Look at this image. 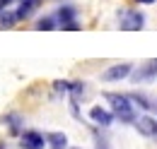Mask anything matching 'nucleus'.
<instances>
[{
  "instance_id": "1",
  "label": "nucleus",
  "mask_w": 157,
  "mask_h": 149,
  "mask_svg": "<svg viewBox=\"0 0 157 149\" xmlns=\"http://www.w3.org/2000/svg\"><path fill=\"white\" fill-rule=\"evenodd\" d=\"M106 104L111 106V111L121 123H136V106H133V99L128 94H116V92H106L104 94Z\"/></svg>"
},
{
  "instance_id": "2",
  "label": "nucleus",
  "mask_w": 157,
  "mask_h": 149,
  "mask_svg": "<svg viewBox=\"0 0 157 149\" xmlns=\"http://www.w3.org/2000/svg\"><path fill=\"white\" fill-rule=\"evenodd\" d=\"M118 27L123 29V31H138V29H143L145 27V15L140 12V10H121L118 12Z\"/></svg>"
},
{
  "instance_id": "3",
  "label": "nucleus",
  "mask_w": 157,
  "mask_h": 149,
  "mask_svg": "<svg viewBox=\"0 0 157 149\" xmlns=\"http://www.w3.org/2000/svg\"><path fill=\"white\" fill-rule=\"evenodd\" d=\"M131 74H133V65L131 63H116V65H111V67H106L101 72V79L104 82H121V79H126Z\"/></svg>"
},
{
  "instance_id": "4",
  "label": "nucleus",
  "mask_w": 157,
  "mask_h": 149,
  "mask_svg": "<svg viewBox=\"0 0 157 149\" xmlns=\"http://www.w3.org/2000/svg\"><path fill=\"white\" fill-rule=\"evenodd\" d=\"M20 147L22 149H44V147H48V140L39 130H24L20 135Z\"/></svg>"
},
{
  "instance_id": "5",
  "label": "nucleus",
  "mask_w": 157,
  "mask_h": 149,
  "mask_svg": "<svg viewBox=\"0 0 157 149\" xmlns=\"http://www.w3.org/2000/svg\"><path fill=\"white\" fill-rule=\"evenodd\" d=\"M131 79H133L136 84H140V82H152V79H157V58L147 60L145 65H140L138 70H133Z\"/></svg>"
},
{
  "instance_id": "6",
  "label": "nucleus",
  "mask_w": 157,
  "mask_h": 149,
  "mask_svg": "<svg viewBox=\"0 0 157 149\" xmlns=\"http://www.w3.org/2000/svg\"><path fill=\"white\" fill-rule=\"evenodd\" d=\"M114 111L111 108H104V106H92L90 108V120L94 123V125H99V128H109L111 123H114Z\"/></svg>"
},
{
  "instance_id": "7",
  "label": "nucleus",
  "mask_w": 157,
  "mask_h": 149,
  "mask_svg": "<svg viewBox=\"0 0 157 149\" xmlns=\"http://www.w3.org/2000/svg\"><path fill=\"white\" fill-rule=\"evenodd\" d=\"M136 130L143 137H157V120L152 115H143V118L136 120Z\"/></svg>"
},
{
  "instance_id": "8",
  "label": "nucleus",
  "mask_w": 157,
  "mask_h": 149,
  "mask_svg": "<svg viewBox=\"0 0 157 149\" xmlns=\"http://www.w3.org/2000/svg\"><path fill=\"white\" fill-rule=\"evenodd\" d=\"M5 125H7V130L12 132V135H22V125H24V120H22V115L20 113H5L2 118H0Z\"/></svg>"
},
{
  "instance_id": "9",
  "label": "nucleus",
  "mask_w": 157,
  "mask_h": 149,
  "mask_svg": "<svg viewBox=\"0 0 157 149\" xmlns=\"http://www.w3.org/2000/svg\"><path fill=\"white\" fill-rule=\"evenodd\" d=\"M78 12H75V7L73 5H63V7H58L56 10V19H58V24H60V29L65 27V24H73V22H78Z\"/></svg>"
},
{
  "instance_id": "10",
  "label": "nucleus",
  "mask_w": 157,
  "mask_h": 149,
  "mask_svg": "<svg viewBox=\"0 0 157 149\" xmlns=\"http://www.w3.org/2000/svg\"><path fill=\"white\" fill-rule=\"evenodd\" d=\"M39 7V0H20V7L15 10L17 12V19H29L32 15H34V10Z\"/></svg>"
},
{
  "instance_id": "11",
  "label": "nucleus",
  "mask_w": 157,
  "mask_h": 149,
  "mask_svg": "<svg viewBox=\"0 0 157 149\" xmlns=\"http://www.w3.org/2000/svg\"><path fill=\"white\" fill-rule=\"evenodd\" d=\"M46 140H48V149H68V137H65V132H48Z\"/></svg>"
},
{
  "instance_id": "12",
  "label": "nucleus",
  "mask_w": 157,
  "mask_h": 149,
  "mask_svg": "<svg viewBox=\"0 0 157 149\" xmlns=\"http://www.w3.org/2000/svg\"><path fill=\"white\" fill-rule=\"evenodd\" d=\"M58 19H56V15H46V17H41L39 22H36V29L39 31H53V29H58Z\"/></svg>"
},
{
  "instance_id": "13",
  "label": "nucleus",
  "mask_w": 157,
  "mask_h": 149,
  "mask_svg": "<svg viewBox=\"0 0 157 149\" xmlns=\"http://www.w3.org/2000/svg\"><path fill=\"white\" fill-rule=\"evenodd\" d=\"M20 19H17V12H12V10H0V29H10V27H15Z\"/></svg>"
},
{
  "instance_id": "14",
  "label": "nucleus",
  "mask_w": 157,
  "mask_h": 149,
  "mask_svg": "<svg viewBox=\"0 0 157 149\" xmlns=\"http://www.w3.org/2000/svg\"><path fill=\"white\" fill-rule=\"evenodd\" d=\"M128 96H131V99H133V104H138V106H140V108H145V111H152V108H157V106H152V104H150V99H147V96H145V94H128Z\"/></svg>"
},
{
  "instance_id": "15",
  "label": "nucleus",
  "mask_w": 157,
  "mask_h": 149,
  "mask_svg": "<svg viewBox=\"0 0 157 149\" xmlns=\"http://www.w3.org/2000/svg\"><path fill=\"white\" fill-rule=\"evenodd\" d=\"M70 87H73V82H60V79L53 82V89L58 94H70Z\"/></svg>"
},
{
  "instance_id": "16",
  "label": "nucleus",
  "mask_w": 157,
  "mask_h": 149,
  "mask_svg": "<svg viewBox=\"0 0 157 149\" xmlns=\"http://www.w3.org/2000/svg\"><path fill=\"white\" fill-rule=\"evenodd\" d=\"M94 140H97V149H109V142L104 137H99V132H94Z\"/></svg>"
},
{
  "instance_id": "17",
  "label": "nucleus",
  "mask_w": 157,
  "mask_h": 149,
  "mask_svg": "<svg viewBox=\"0 0 157 149\" xmlns=\"http://www.w3.org/2000/svg\"><path fill=\"white\" fill-rule=\"evenodd\" d=\"M63 29H65V31H78V29H80V24H78V22H73V24H65Z\"/></svg>"
},
{
  "instance_id": "18",
  "label": "nucleus",
  "mask_w": 157,
  "mask_h": 149,
  "mask_svg": "<svg viewBox=\"0 0 157 149\" xmlns=\"http://www.w3.org/2000/svg\"><path fill=\"white\" fill-rule=\"evenodd\" d=\"M136 2H140V5H155L157 0H136Z\"/></svg>"
},
{
  "instance_id": "19",
  "label": "nucleus",
  "mask_w": 157,
  "mask_h": 149,
  "mask_svg": "<svg viewBox=\"0 0 157 149\" xmlns=\"http://www.w3.org/2000/svg\"><path fill=\"white\" fill-rule=\"evenodd\" d=\"M0 149H5V142H0Z\"/></svg>"
},
{
  "instance_id": "20",
  "label": "nucleus",
  "mask_w": 157,
  "mask_h": 149,
  "mask_svg": "<svg viewBox=\"0 0 157 149\" xmlns=\"http://www.w3.org/2000/svg\"><path fill=\"white\" fill-rule=\"evenodd\" d=\"M73 149H80V147H73Z\"/></svg>"
},
{
  "instance_id": "21",
  "label": "nucleus",
  "mask_w": 157,
  "mask_h": 149,
  "mask_svg": "<svg viewBox=\"0 0 157 149\" xmlns=\"http://www.w3.org/2000/svg\"><path fill=\"white\" fill-rule=\"evenodd\" d=\"M155 106H157V101H155Z\"/></svg>"
},
{
  "instance_id": "22",
  "label": "nucleus",
  "mask_w": 157,
  "mask_h": 149,
  "mask_svg": "<svg viewBox=\"0 0 157 149\" xmlns=\"http://www.w3.org/2000/svg\"><path fill=\"white\" fill-rule=\"evenodd\" d=\"M0 10H2V7H0Z\"/></svg>"
}]
</instances>
